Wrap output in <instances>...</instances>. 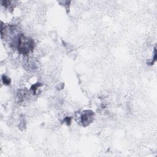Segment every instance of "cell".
Returning a JSON list of instances; mask_svg holds the SVG:
<instances>
[{
  "label": "cell",
  "instance_id": "cell-1",
  "mask_svg": "<svg viewBox=\"0 0 157 157\" xmlns=\"http://www.w3.org/2000/svg\"><path fill=\"white\" fill-rule=\"evenodd\" d=\"M19 52L22 55H28L34 49L35 42L31 38L24 34H19L13 41Z\"/></svg>",
  "mask_w": 157,
  "mask_h": 157
},
{
  "label": "cell",
  "instance_id": "cell-2",
  "mask_svg": "<svg viewBox=\"0 0 157 157\" xmlns=\"http://www.w3.org/2000/svg\"><path fill=\"white\" fill-rule=\"evenodd\" d=\"M80 118L82 126H87L93 122L94 118V112L90 110L84 111L81 114Z\"/></svg>",
  "mask_w": 157,
  "mask_h": 157
},
{
  "label": "cell",
  "instance_id": "cell-3",
  "mask_svg": "<svg viewBox=\"0 0 157 157\" xmlns=\"http://www.w3.org/2000/svg\"><path fill=\"white\" fill-rule=\"evenodd\" d=\"M2 80H3V82L4 84H6V85H9V84L10 83V79L4 75L2 76Z\"/></svg>",
  "mask_w": 157,
  "mask_h": 157
},
{
  "label": "cell",
  "instance_id": "cell-4",
  "mask_svg": "<svg viewBox=\"0 0 157 157\" xmlns=\"http://www.w3.org/2000/svg\"><path fill=\"white\" fill-rule=\"evenodd\" d=\"M71 117H66V118H65V121L66 122V123L69 125H70L71 124Z\"/></svg>",
  "mask_w": 157,
  "mask_h": 157
}]
</instances>
